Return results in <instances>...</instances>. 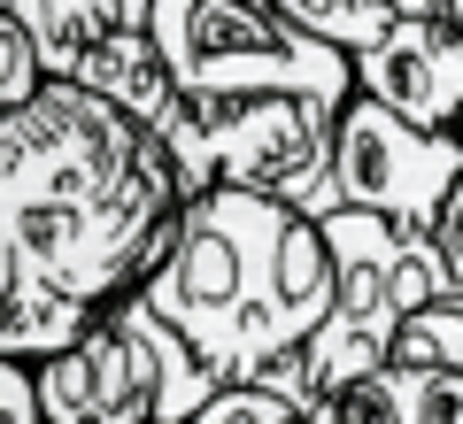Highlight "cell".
I'll return each instance as SVG.
<instances>
[{"label":"cell","instance_id":"1","mask_svg":"<svg viewBox=\"0 0 463 424\" xmlns=\"http://www.w3.org/2000/svg\"><path fill=\"white\" fill-rule=\"evenodd\" d=\"M185 193L170 139L85 78L0 108V270L116 301L170 255Z\"/></svg>","mask_w":463,"mask_h":424},{"label":"cell","instance_id":"2","mask_svg":"<svg viewBox=\"0 0 463 424\" xmlns=\"http://www.w3.org/2000/svg\"><path fill=\"white\" fill-rule=\"evenodd\" d=\"M139 294L201 347L216 378H255L270 355L309 347L340 301V255L325 216L270 185H201L178 209L170 255Z\"/></svg>","mask_w":463,"mask_h":424},{"label":"cell","instance_id":"3","mask_svg":"<svg viewBox=\"0 0 463 424\" xmlns=\"http://www.w3.org/2000/svg\"><path fill=\"white\" fill-rule=\"evenodd\" d=\"M325 231H332V255H340V301H332V316L301 347L309 393H317L309 424H325V401L340 386L371 378L394 355L410 309H425L432 294L456 286V262H448L440 231H410V224H394L379 209H355V201H340L325 216Z\"/></svg>","mask_w":463,"mask_h":424},{"label":"cell","instance_id":"4","mask_svg":"<svg viewBox=\"0 0 463 424\" xmlns=\"http://www.w3.org/2000/svg\"><path fill=\"white\" fill-rule=\"evenodd\" d=\"M224 378L147 294H116L78 347L39 363L47 424H194Z\"/></svg>","mask_w":463,"mask_h":424},{"label":"cell","instance_id":"5","mask_svg":"<svg viewBox=\"0 0 463 424\" xmlns=\"http://www.w3.org/2000/svg\"><path fill=\"white\" fill-rule=\"evenodd\" d=\"M178 93H248V85H301L325 100H355V54L294 24L279 0H147Z\"/></svg>","mask_w":463,"mask_h":424},{"label":"cell","instance_id":"6","mask_svg":"<svg viewBox=\"0 0 463 424\" xmlns=\"http://www.w3.org/2000/svg\"><path fill=\"white\" fill-rule=\"evenodd\" d=\"M332 170H340V201L379 209L410 231H440L448 193L463 185V131L410 124L402 108L355 93L332 131Z\"/></svg>","mask_w":463,"mask_h":424},{"label":"cell","instance_id":"7","mask_svg":"<svg viewBox=\"0 0 463 424\" xmlns=\"http://www.w3.org/2000/svg\"><path fill=\"white\" fill-rule=\"evenodd\" d=\"M355 93L402 108L410 124L456 131L463 124V24L448 8H402L394 32L355 54Z\"/></svg>","mask_w":463,"mask_h":424},{"label":"cell","instance_id":"8","mask_svg":"<svg viewBox=\"0 0 463 424\" xmlns=\"http://www.w3.org/2000/svg\"><path fill=\"white\" fill-rule=\"evenodd\" d=\"M325 424H463V371L456 363L386 355L371 378L332 393Z\"/></svg>","mask_w":463,"mask_h":424},{"label":"cell","instance_id":"9","mask_svg":"<svg viewBox=\"0 0 463 424\" xmlns=\"http://www.w3.org/2000/svg\"><path fill=\"white\" fill-rule=\"evenodd\" d=\"M62 78H85L93 93H109L132 116H147L155 131L178 116V70H170L163 39H155L147 24H109L100 39H85V54L62 70Z\"/></svg>","mask_w":463,"mask_h":424},{"label":"cell","instance_id":"10","mask_svg":"<svg viewBox=\"0 0 463 424\" xmlns=\"http://www.w3.org/2000/svg\"><path fill=\"white\" fill-rule=\"evenodd\" d=\"M100 309L109 301H85V294H62V286H47V278H16L0 270V355H62V347H78L85 332L100 325Z\"/></svg>","mask_w":463,"mask_h":424},{"label":"cell","instance_id":"11","mask_svg":"<svg viewBox=\"0 0 463 424\" xmlns=\"http://www.w3.org/2000/svg\"><path fill=\"white\" fill-rule=\"evenodd\" d=\"M294 24H309L317 39H332V47L364 54L371 39H386L402 24V0H279Z\"/></svg>","mask_w":463,"mask_h":424},{"label":"cell","instance_id":"12","mask_svg":"<svg viewBox=\"0 0 463 424\" xmlns=\"http://www.w3.org/2000/svg\"><path fill=\"white\" fill-rule=\"evenodd\" d=\"M394 355H410V363H456V371H463V286H448V294H432L425 309H410Z\"/></svg>","mask_w":463,"mask_h":424},{"label":"cell","instance_id":"13","mask_svg":"<svg viewBox=\"0 0 463 424\" xmlns=\"http://www.w3.org/2000/svg\"><path fill=\"white\" fill-rule=\"evenodd\" d=\"M309 409L294 401V393H279L270 378H224V386L201 401L194 424H301Z\"/></svg>","mask_w":463,"mask_h":424},{"label":"cell","instance_id":"14","mask_svg":"<svg viewBox=\"0 0 463 424\" xmlns=\"http://www.w3.org/2000/svg\"><path fill=\"white\" fill-rule=\"evenodd\" d=\"M47 78H54V62H47V47H39V32L16 16V8H0V108L32 100Z\"/></svg>","mask_w":463,"mask_h":424},{"label":"cell","instance_id":"15","mask_svg":"<svg viewBox=\"0 0 463 424\" xmlns=\"http://www.w3.org/2000/svg\"><path fill=\"white\" fill-rule=\"evenodd\" d=\"M440 247H448V262H456V286H463V185L448 193V216H440Z\"/></svg>","mask_w":463,"mask_h":424},{"label":"cell","instance_id":"16","mask_svg":"<svg viewBox=\"0 0 463 424\" xmlns=\"http://www.w3.org/2000/svg\"><path fill=\"white\" fill-rule=\"evenodd\" d=\"M402 8H448V0H402Z\"/></svg>","mask_w":463,"mask_h":424},{"label":"cell","instance_id":"17","mask_svg":"<svg viewBox=\"0 0 463 424\" xmlns=\"http://www.w3.org/2000/svg\"><path fill=\"white\" fill-rule=\"evenodd\" d=\"M448 16H456V24H463V0H448Z\"/></svg>","mask_w":463,"mask_h":424},{"label":"cell","instance_id":"18","mask_svg":"<svg viewBox=\"0 0 463 424\" xmlns=\"http://www.w3.org/2000/svg\"><path fill=\"white\" fill-rule=\"evenodd\" d=\"M456 131H463V124H456Z\"/></svg>","mask_w":463,"mask_h":424}]
</instances>
